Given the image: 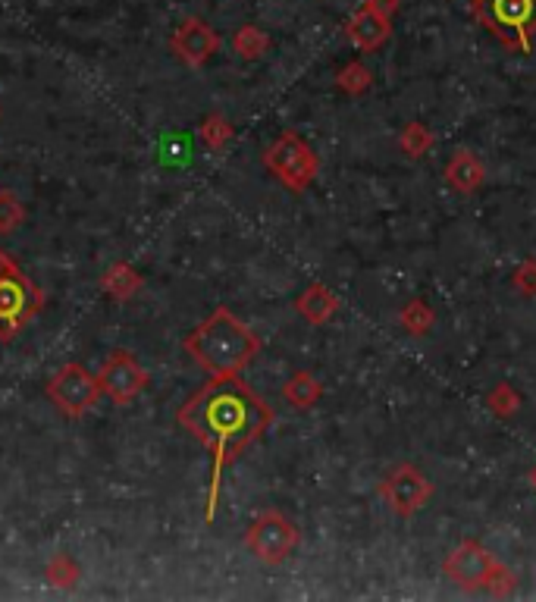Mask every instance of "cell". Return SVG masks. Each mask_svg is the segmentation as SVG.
<instances>
[{"instance_id":"obj_10","label":"cell","mask_w":536,"mask_h":602,"mask_svg":"<svg viewBox=\"0 0 536 602\" xmlns=\"http://www.w3.org/2000/svg\"><path fill=\"white\" fill-rule=\"evenodd\" d=\"M383 499L389 502V508L395 515H414L417 508H424L427 499L433 496V483L427 480V474L414 465H399L386 480H383Z\"/></svg>"},{"instance_id":"obj_11","label":"cell","mask_w":536,"mask_h":602,"mask_svg":"<svg viewBox=\"0 0 536 602\" xmlns=\"http://www.w3.org/2000/svg\"><path fill=\"white\" fill-rule=\"evenodd\" d=\"M217 48H220V35L211 29V22H204L198 16L182 19L170 38V51L192 69H201L217 54Z\"/></svg>"},{"instance_id":"obj_24","label":"cell","mask_w":536,"mask_h":602,"mask_svg":"<svg viewBox=\"0 0 536 602\" xmlns=\"http://www.w3.org/2000/svg\"><path fill=\"white\" fill-rule=\"evenodd\" d=\"M26 223V207L13 192H0V233H16Z\"/></svg>"},{"instance_id":"obj_18","label":"cell","mask_w":536,"mask_h":602,"mask_svg":"<svg viewBox=\"0 0 536 602\" xmlns=\"http://www.w3.org/2000/svg\"><path fill=\"white\" fill-rule=\"evenodd\" d=\"M399 320H402V327H405L411 336H427L430 327H433V308L427 305L424 298H411L408 305L402 308Z\"/></svg>"},{"instance_id":"obj_6","label":"cell","mask_w":536,"mask_h":602,"mask_svg":"<svg viewBox=\"0 0 536 602\" xmlns=\"http://www.w3.org/2000/svg\"><path fill=\"white\" fill-rule=\"evenodd\" d=\"M298 527L279 512H264L251 521V527L245 530V546L258 562L264 565H283L289 555L298 549Z\"/></svg>"},{"instance_id":"obj_9","label":"cell","mask_w":536,"mask_h":602,"mask_svg":"<svg viewBox=\"0 0 536 602\" xmlns=\"http://www.w3.org/2000/svg\"><path fill=\"white\" fill-rule=\"evenodd\" d=\"M493 568H496V555L477 540H464L461 546H455L449 552L446 565H442L449 581L461 590H483Z\"/></svg>"},{"instance_id":"obj_22","label":"cell","mask_w":536,"mask_h":602,"mask_svg":"<svg viewBox=\"0 0 536 602\" xmlns=\"http://www.w3.org/2000/svg\"><path fill=\"white\" fill-rule=\"evenodd\" d=\"M370 69L361 63V60H352L348 66H342L339 69V76H336V85L345 91V95H364V91L370 88Z\"/></svg>"},{"instance_id":"obj_23","label":"cell","mask_w":536,"mask_h":602,"mask_svg":"<svg viewBox=\"0 0 536 602\" xmlns=\"http://www.w3.org/2000/svg\"><path fill=\"white\" fill-rule=\"evenodd\" d=\"M399 145L408 157H424L433 148V132L424 123H408L399 135Z\"/></svg>"},{"instance_id":"obj_8","label":"cell","mask_w":536,"mask_h":602,"mask_svg":"<svg viewBox=\"0 0 536 602\" xmlns=\"http://www.w3.org/2000/svg\"><path fill=\"white\" fill-rule=\"evenodd\" d=\"M98 386L116 405H132L148 386V370L135 361L132 352H113L101 367Z\"/></svg>"},{"instance_id":"obj_13","label":"cell","mask_w":536,"mask_h":602,"mask_svg":"<svg viewBox=\"0 0 536 602\" xmlns=\"http://www.w3.org/2000/svg\"><path fill=\"white\" fill-rule=\"evenodd\" d=\"M446 182H449V189H455V192H461V195L477 192L480 185L486 182L483 160H480L471 148H458V151L449 157V164H446Z\"/></svg>"},{"instance_id":"obj_1","label":"cell","mask_w":536,"mask_h":602,"mask_svg":"<svg viewBox=\"0 0 536 602\" xmlns=\"http://www.w3.org/2000/svg\"><path fill=\"white\" fill-rule=\"evenodd\" d=\"M176 418L214 458L211 493L204 508V521L211 524L220 505L223 471L273 427V411L239 377H211L179 408Z\"/></svg>"},{"instance_id":"obj_7","label":"cell","mask_w":536,"mask_h":602,"mask_svg":"<svg viewBox=\"0 0 536 602\" xmlns=\"http://www.w3.org/2000/svg\"><path fill=\"white\" fill-rule=\"evenodd\" d=\"M48 399L66 418H82L101 399L98 377L88 374V367L69 361L48 380Z\"/></svg>"},{"instance_id":"obj_15","label":"cell","mask_w":536,"mask_h":602,"mask_svg":"<svg viewBox=\"0 0 536 602\" xmlns=\"http://www.w3.org/2000/svg\"><path fill=\"white\" fill-rule=\"evenodd\" d=\"M323 396V386L314 374H308V370H298V374H292L283 386V399L298 408V411H308L320 402Z\"/></svg>"},{"instance_id":"obj_16","label":"cell","mask_w":536,"mask_h":602,"mask_svg":"<svg viewBox=\"0 0 536 602\" xmlns=\"http://www.w3.org/2000/svg\"><path fill=\"white\" fill-rule=\"evenodd\" d=\"M142 273L129 264H113L104 276H101V289L116 298V301H129L138 289H142Z\"/></svg>"},{"instance_id":"obj_19","label":"cell","mask_w":536,"mask_h":602,"mask_svg":"<svg viewBox=\"0 0 536 602\" xmlns=\"http://www.w3.org/2000/svg\"><path fill=\"white\" fill-rule=\"evenodd\" d=\"M44 577H48V581H51L54 587L66 590V587H76V584H79L82 568L76 565L73 555L60 552V555H54V559L48 562V568H44Z\"/></svg>"},{"instance_id":"obj_27","label":"cell","mask_w":536,"mask_h":602,"mask_svg":"<svg viewBox=\"0 0 536 602\" xmlns=\"http://www.w3.org/2000/svg\"><path fill=\"white\" fill-rule=\"evenodd\" d=\"M364 7L380 13L383 19H392L395 13H399V0H364Z\"/></svg>"},{"instance_id":"obj_21","label":"cell","mask_w":536,"mask_h":602,"mask_svg":"<svg viewBox=\"0 0 536 602\" xmlns=\"http://www.w3.org/2000/svg\"><path fill=\"white\" fill-rule=\"evenodd\" d=\"M486 405L493 414H499V418H511V414L521 408V392L511 383H496L486 392Z\"/></svg>"},{"instance_id":"obj_14","label":"cell","mask_w":536,"mask_h":602,"mask_svg":"<svg viewBox=\"0 0 536 602\" xmlns=\"http://www.w3.org/2000/svg\"><path fill=\"white\" fill-rule=\"evenodd\" d=\"M295 311L305 317L311 327H323L326 320H333L339 311V298L326 289L323 283H311L305 292L295 298Z\"/></svg>"},{"instance_id":"obj_3","label":"cell","mask_w":536,"mask_h":602,"mask_svg":"<svg viewBox=\"0 0 536 602\" xmlns=\"http://www.w3.org/2000/svg\"><path fill=\"white\" fill-rule=\"evenodd\" d=\"M44 308V292L0 248V342H10Z\"/></svg>"},{"instance_id":"obj_2","label":"cell","mask_w":536,"mask_h":602,"mask_svg":"<svg viewBox=\"0 0 536 602\" xmlns=\"http://www.w3.org/2000/svg\"><path fill=\"white\" fill-rule=\"evenodd\" d=\"M185 352L211 377H239L261 352V339L229 308H217L185 336Z\"/></svg>"},{"instance_id":"obj_4","label":"cell","mask_w":536,"mask_h":602,"mask_svg":"<svg viewBox=\"0 0 536 602\" xmlns=\"http://www.w3.org/2000/svg\"><path fill=\"white\" fill-rule=\"evenodd\" d=\"M471 10L480 26L493 32L502 44L521 54L530 51L536 32V0H474Z\"/></svg>"},{"instance_id":"obj_20","label":"cell","mask_w":536,"mask_h":602,"mask_svg":"<svg viewBox=\"0 0 536 602\" xmlns=\"http://www.w3.org/2000/svg\"><path fill=\"white\" fill-rule=\"evenodd\" d=\"M198 132H201V142L211 151H223L232 142V123L223 117V113H207Z\"/></svg>"},{"instance_id":"obj_25","label":"cell","mask_w":536,"mask_h":602,"mask_svg":"<svg viewBox=\"0 0 536 602\" xmlns=\"http://www.w3.org/2000/svg\"><path fill=\"white\" fill-rule=\"evenodd\" d=\"M518 587V577H515V571L511 568H505L502 562H496V568H493V574H489V581H486V587L483 590H489L493 596H508L511 590Z\"/></svg>"},{"instance_id":"obj_17","label":"cell","mask_w":536,"mask_h":602,"mask_svg":"<svg viewBox=\"0 0 536 602\" xmlns=\"http://www.w3.org/2000/svg\"><path fill=\"white\" fill-rule=\"evenodd\" d=\"M232 48H236L242 60H261L270 51V35L258 26H242L232 35Z\"/></svg>"},{"instance_id":"obj_12","label":"cell","mask_w":536,"mask_h":602,"mask_svg":"<svg viewBox=\"0 0 536 602\" xmlns=\"http://www.w3.org/2000/svg\"><path fill=\"white\" fill-rule=\"evenodd\" d=\"M389 32H392V19H383L380 13H374L364 4L355 10V16L348 19V26H345V35L352 38V44L364 54L383 48L389 41Z\"/></svg>"},{"instance_id":"obj_28","label":"cell","mask_w":536,"mask_h":602,"mask_svg":"<svg viewBox=\"0 0 536 602\" xmlns=\"http://www.w3.org/2000/svg\"><path fill=\"white\" fill-rule=\"evenodd\" d=\"M530 486H533V490H536V465L530 468Z\"/></svg>"},{"instance_id":"obj_26","label":"cell","mask_w":536,"mask_h":602,"mask_svg":"<svg viewBox=\"0 0 536 602\" xmlns=\"http://www.w3.org/2000/svg\"><path fill=\"white\" fill-rule=\"evenodd\" d=\"M511 283H515V289L518 292H524V295H536V261H524V264H518L515 267V273H511Z\"/></svg>"},{"instance_id":"obj_5","label":"cell","mask_w":536,"mask_h":602,"mask_svg":"<svg viewBox=\"0 0 536 602\" xmlns=\"http://www.w3.org/2000/svg\"><path fill=\"white\" fill-rule=\"evenodd\" d=\"M264 167L286 185L289 192H305L320 173V157L298 132H283L264 151Z\"/></svg>"}]
</instances>
